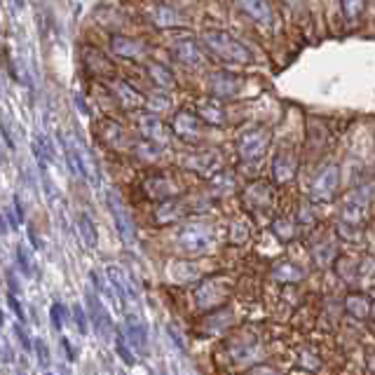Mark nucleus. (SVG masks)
<instances>
[{
	"label": "nucleus",
	"mask_w": 375,
	"mask_h": 375,
	"mask_svg": "<svg viewBox=\"0 0 375 375\" xmlns=\"http://www.w3.org/2000/svg\"><path fill=\"white\" fill-rule=\"evenodd\" d=\"M340 3H343L345 17L350 19V22H354V19H359L361 12H364V3H366V0H340Z\"/></svg>",
	"instance_id": "bb28decb"
},
{
	"label": "nucleus",
	"mask_w": 375,
	"mask_h": 375,
	"mask_svg": "<svg viewBox=\"0 0 375 375\" xmlns=\"http://www.w3.org/2000/svg\"><path fill=\"white\" fill-rule=\"evenodd\" d=\"M209 89H211L213 99H232V96L239 92V78L228 71H218L211 75Z\"/></svg>",
	"instance_id": "6e6552de"
},
{
	"label": "nucleus",
	"mask_w": 375,
	"mask_h": 375,
	"mask_svg": "<svg viewBox=\"0 0 375 375\" xmlns=\"http://www.w3.org/2000/svg\"><path fill=\"white\" fill-rule=\"evenodd\" d=\"M17 261H19V268H22V272L26 277H31L33 275V265H31V258H29V254H26L24 246H17Z\"/></svg>",
	"instance_id": "7c9ffc66"
},
{
	"label": "nucleus",
	"mask_w": 375,
	"mask_h": 375,
	"mask_svg": "<svg viewBox=\"0 0 375 375\" xmlns=\"http://www.w3.org/2000/svg\"><path fill=\"white\" fill-rule=\"evenodd\" d=\"M15 331H17V338H19V343H22V347H24V350H26V352H31V350H33V345H31L29 336H26L24 326H15Z\"/></svg>",
	"instance_id": "e433bc0d"
},
{
	"label": "nucleus",
	"mask_w": 375,
	"mask_h": 375,
	"mask_svg": "<svg viewBox=\"0 0 375 375\" xmlns=\"http://www.w3.org/2000/svg\"><path fill=\"white\" fill-rule=\"evenodd\" d=\"M199 120H204L209 124H216V127L225 122V110L218 103V99H209V101L199 103Z\"/></svg>",
	"instance_id": "a211bd4d"
},
{
	"label": "nucleus",
	"mask_w": 375,
	"mask_h": 375,
	"mask_svg": "<svg viewBox=\"0 0 375 375\" xmlns=\"http://www.w3.org/2000/svg\"><path fill=\"white\" fill-rule=\"evenodd\" d=\"M117 94H120V99H122V103L127 108H138V106H143V96L136 92L134 87H129L127 82H117Z\"/></svg>",
	"instance_id": "5701e85b"
},
{
	"label": "nucleus",
	"mask_w": 375,
	"mask_h": 375,
	"mask_svg": "<svg viewBox=\"0 0 375 375\" xmlns=\"http://www.w3.org/2000/svg\"><path fill=\"white\" fill-rule=\"evenodd\" d=\"M171 52L180 64H188V66L199 64V47L197 43H192V40H178V43H173Z\"/></svg>",
	"instance_id": "dca6fc26"
},
{
	"label": "nucleus",
	"mask_w": 375,
	"mask_h": 375,
	"mask_svg": "<svg viewBox=\"0 0 375 375\" xmlns=\"http://www.w3.org/2000/svg\"><path fill=\"white\" fill-rule=\"evenodd\" d=\"M145 190H148V195L150 197H155V199H171L173 195L178 192V188L171 183L169 178H164V176H159V178H150V180H145Z\"/></svg>",
	"instance_id": "f3484780"
},
{
	"label": "nucleus",
	"mask_w": 375,
	"mask_h": 375,
	"mask_svg": "<svg viewBox=\"0 0 375 375\" xmlns=\"http://www.w3.org/2000/svg\"><path fill=\"white\" fill-rule=\"evenodd\" d=\"M138 129H141V134L148 138L150 143H155V145L169 143V131H166L164 122L157 120L155 115H143L141 120H138Z\"/></svg>",
	"instance_id": "f8f14e48"
},
{
	"label": "nucleus",
	"mask_w": 375,
	"mask_h": 375,
	"mask_svg": "<svg viewBox=\"0 0 375 375\" xmlns=\"http://www.w3.org/2000/svg\"><path fill=\"white\" fill-rule=\"evenodd\" d=\"M171 275L176 282H192V279H197V268L190 265V263H173Z\"/></svg>",
	"instance_id": "a878e982"
},
{
	"label": "nucleus",
	"mask_w": 375,
	"mask_h": 375,
	"mask_svg": "<svg viewBox=\"0 0 375 375\" xmlns=\"http://www.w3.org/2000/svg\"><path fill=\"white\" fill-rule=\"evenodd\" d=\"M106 277H108V282L113 284V289H115L117 298H122V303H124V301H136V298H138V296H136L134 284H131L129 275L124 272L122 268L108 265V268H106Z\"/></svg>",
	"instance_id": "1a4fd4ad"
},
{
	"label": "nucleus",
	"mask_w": 375,
	"mask_h": 375,
	"mask_svg": "<svg viewBox=\"0 0 375 375\" xmlns=\"http://www.w3.org/2000/svg\"><path fill=\"white\" fill-rule=\"evenodd\" d=\"M45 375H52V373H45Z\"/></svg>",
	"instance_id": "ea45409f"
},
{
	"label": "nucleus",
	"mask_w": 375,
	"mask_h": 375,
	"mask_svg": "<svg viewBox=\"0 0 375 375\" xmlns=\"http://www.w3.org/2000/svg\"><path fill=\"white\" fill-rule=\"evenodd\" d=\"M73 317H75V322H78V331L85 336L87 331V317H85V310H82V305H73Z\"/></svg>",
	"instance_id": "72a5a7b5"
},
{
	"label": "nucleus",
	"mask_w": 375,
	"mask_h": 375,
	"mask_svg": "<svg viewBox=\"0 0 375 375\" xmlns=\"http://www.w3.org/2000/svg\"><path fill=\"white\" fill-rule=\"evenodd\" d=\"M5 279H8V287H10L12 294H19V291H22V287H19V282L15 279V275H12V272L5 275Z\"/></svg>",
	"instance_id": "4c0bfd02"
},
{
	"label": "nucleus",
	"mask_w": 375,
	"mask_h": 375,
	"mask_svg": "<svg viewBox=\"0 0 375 375\" xmlns=\"http://www.w3.org/2000/svg\"><path fill=\"white\" fill-rule=\"evenodd\" d=\"M249 237V228L244 223H235L232 225V239L235 242H246Z\"/></svg>",
	"instance_id": "c9c22d12"
},
{
	"label": "nucleus",
	"mask_w": 375,
	"mask_h": 375,
	"mask_svg": "<svg viewBox=\"0 0 375 375\" xmlns=\"http://www.w3.org/2000/svg\"><path fill=\"white\" fill-rule=\"evenodd\" d=\"M110 47H113V52L120 54V57H138V54H141V45H138L136 40L124 38V36L110 38Z\"/></svg>",
	"instance_id": "aec40b11"
},
{
	"label": "nucleus",
	"mask_w": 375,
	"mask_h": 375,
	"mask_svg": "<svg viewBox=\"0 0 375 375\" xmlns=\"http://www.w3.org/2000/svg\"><path fill=\"white\" fill-rule=\"evenodd\" d=\"M50 319H52L54 331H61V329H64V308H61L59 303H54L52 308H50Z\"/></svg>",
	"instance_id": "2f4dec72"
},
{
	"label": "nucleus",
	"mask_w": 375,
	"mask_h": 375,
	"mask_svg": "<svg viewBox=\"0 0 375 375\" xmlns=\"http://www.w3.org/2000/svg\"><path fill=\"white\" fill-rule=\"evenodd\" d=\"M368 202H371V188H359V190H354L352 195L347 197L343 213H340V223H343V228L364 225L366 213H368Z\"/></svg>",
	"instance_id": "20e7f679"
},
{
	"label": "nucleus",
	"mask_w": 375,
	"mask_h": 375,
	"mask_svg": "<svg viewBox=\"0 0 375 375\" xmlns=\"http://www.w3.org/2000/svg\"><path fill=\"white\" fill-rule=\"evenodd\" d=\"M303 268H298L296 263H279V265L272 268V277L277 282H284V284H294V282H301L303 279Z\"/></svg>",
	"instance_id": "6ab92c4d"
},
{
	"label": "nucleus",
	"mask_w": 375,
	"mask_h": 375,
	"mask_svg": "<svg viewBox=\"0 0 375 375\" xmlns=\"http://www.w3.org/2000/svg\"><path fill=\"white\" fill-rule=\"evenodd\" d=\"M272 230H275L277 237L284 239V242L294 237V223H291V221H287V218H279V221H277V223L272 225Z\"/></svg>",
	"instance_id": "cd10ccee"
},
{
	"label": "nucleus",
	"mask_w": 375,
	"mask_h": 375,
	"mask_svg": "<svg viewBox=\"0 0 375 375\" xmlns=\"http://www.w3.org/2000/svg\"><path fill=\"white\" fill-rule=\"evenodd\" d=\"M85 305L89 310V319H92V326L96 329V333H99L103 340H108L110 333H113V319H110V312L106 310V305L101 303L99 291L89 289L85 294Z\"/></svg>",
	"instance_id": "423d86ee"
},
{
	"label": "nucleus",
	"mask_w": 375,
	"mask_h": 375,
	"mask_svg": "<svg viewBox=\"0 0 375 375\" xmlns=\"http://www.w3.org/2000/svg\"><path fill=\"white\" fill-rule=\"evenodd\" d=\"M270 141H272L270 129L265 127L246 129L244 134L239 136V157L244 159V162H256V159H261L268 152Z\"/></svg>",
	"instance_id": "7ed1b4c3"
},
{
	"label": "nucleus",
	"mask_w": 375,
	"mask_h": 375,
	"mask_svg": "<svg viewBox=\"0 0 375 375\" xmlns=\"http://www.w3.org/2000/svg\"><path fill=\"white\" fill-rule=\"evenodd\" d=\"M239 10L246 12L254 22L258 24H270L272 22V10H270L268 0H237Z\"/></svg>",
	"instance_id": "4468645a"
},
{
	"label": "nucleus",
	"mask_w": 375,
	"mask_h": 375,
	"mask_svg": "<svg viewBox=\"0 0 375 375\" xmlns=\"http://www.w3.org/2000/svg\"><path fill=\"white\" fill-rule=\"evenodd\" d=\"M148 73H150V78L155 80V85H159V87L173 85V75L166 71V66H162V64H148Z\"/></svg>",
	"instance_id": "393cba45"
},
{
	"label": "nucleus",
	"mask_w": 375,
	"mask_h": 375,
	"mask_svg": "<svg viewBox=\"0 0 375 375\" xmlns=\"http://www.w3.org/2000/svg\"><path fill=\"white\" fill-rule=\"evenodd\" d=\"M33 347H36V354H38V361H40V366H43V368H47V366H50V352H47V345H45V340H36V345H33Z\"/></svg>",
	"instance_id": "473e14b6"
},
{
	"label": "nucleus",
	"mask_w": 375,
	"mask_h": 375,
	"mask_svg": "<svg viewBox=\"0 0 375 375\" xmlns=\"http://www.w3.org/2000/svg\"><path fill=\"white\" fill-rule=\"evenodd\" d=\"M333 258H336V249H333V244L319 246L315 251V261L319 263V265H329Z\"/></svg>",
	"instance_id": "c756f323"
},
{
	"label": "nucleus",
	"mask_w": 375,
	"mask_h": 375,
	"mask_svg": "<svg viewBox=\"0 0 375 375\" xmlns=\"http://www.w3.org/2000/svg\"><path fill=\"white\" fill-rule=\"evenodd\" d=\"M61 345H64V350H66V359H68V361H75V352H73L71 343H68V340L64 338V340H61Z\"/></svg>",
	"instance_id": "58836bf2"
},
{
	"label": "nucleus",
	"mask_w": 375,
	"mask_h": 375,
	"mask_svg": "<svg viewBox=\"0 0 375 375\" xmlns=\"http://www.w3.org/2000/svg\"><path fill=\"white\" fill-rule=\"evenodd\" d=\"M8 305L12 308V312H15V315H17V319H19V322H24V319H26V315H24V308H22V303L17 301V296L12 294V291L8 294Z\"/></svg>",
	"instance_id": "f704fd0d"
},
{
	"label": "nucleus",
	"mask_w": 375,
	"mask_h": 375,
	"mask_svg": "<svg viewBox=\"0 0 375 375\" xmlns=\"http://www.w3.org/2000/svg\"><path fill=\"white\" fill-rule=\"evenodd\" d=\"M120 333H122V338L129 343L131 350L145 352V347H148V331H145L143 322H138V319H134V317L124 319Z\"/></svg>",
	"instance_id": "9d476101"
},
{
	"label": "nucleus",
	"mask_w": 375,
	"mask_h": 375,
	"mask_svg": "<svg viewBox=\"0 0 375 375\" xmlns=\"http://www.w3.org/2000/svg\"><path fill=\"white\" fill-rule=\"evenodd\" d=\"M202 43L209 47V50L221 57L223 61H230V64H251V52L244 43H239L237 38L230 36L228 31H218V29H206L202 33Z\"/></svg>",
	"instance_id": "f257e3e1"
},
{
	"label": "nucleus",
	"mask_w": 375,
	"mask_h": 375,
	"mask_svg": "<svg viewBox=\"0 0 375 375\" xmlns=\"http://www.w3.org/2000/svg\"><path fill=\"white\" fill-rule=\"evenodd\" d=\"M176 242L185 254H204L213 246V230L206 223H185Z\"/></svg>",
	"instance_id": "f03ea898"
},
{
	"label": "nucleus",
	"mask_w": 375,
	"mask_h": 375,
	"mask_svg": "<svg viewBox=\"0 0 375 375\" xmlns=\"http://www.w3.org/2000/svg\"><path fill=\"white\" fill-rule=\"evenodd\" d=\"M197 305L202 310H211V308H216V305H221L225 301V291H223V284L216 282V279H209V282H204L202 287L197 289Z\"/></svg>",
	"instance_id": "9b49d317"
},
{
	"label": "nucleus",
	"mask_w": 375,
	"mask_h": 375,
	"mask_svg": "<svg viewBox=\"0 0 375 375\" xmlns=\"http://www.w3.org/2000/svg\"><path fill=\"white\" fill-rule=\"evenodd\" d=\"M108 209H110V216L115 221V228H117V232H120L122 242L124 244H134L136 242L134 221H131V213L127 211V206H124L117 192H108Z\"/></svg>",
	"instance_id": "39448f33"
},
{
	"label": "nucleus",
	"mask_w": 375,
	"mask_h": 375,
	"mask_svg": "<svg viewBox=\"0 0 375 375\" xmlns=\"http://www.w3.org/2000/svg\"><path fill=\"white\" fill-rule=\"evenodd\" d=\"M272 173L277 183H289L296 173V157L291 152H279L272 162Z\"/></svg>",
	"instance_id": "2eb2a0df"
},
{
	"label": "nucleus",
	"mask_w": 375,
	"mask_h": 375,
	"mask_svg": "<svg viewBox=\"0 0 375 375\" xmlns=\"http://www.w3.org/2000/svg\"><path fill=\"white\" fill-rule=\"evenodd\" d=\"M173 131L183 138H188V141H197L199 136V117L188 113V110H180V113L173 117Z\"/></svg>",
	"instance_id": "ddd939ff"
},
{
	"label": "nucleus",
	"mask_w": 375,
	"mask_h": 375,
	"mask_svg": "<svg viewBox=\"0 0 375 375\" xmlns=\"http://www.w3.org/2000/svg\"><path fill=\"white\" fill-rule=\"evenodd\" d=\"M345 310L350 312L352 317L364 319V317H368V312H371V301H368L366 296L352 294V296H347V301H345Z\"/></svg>",
	"instance_id": "412c9836"
},
{
	"label": "nucleus",
	"mask_w": 375,
	"mask_h": 375,
	"mask_svg": "<svg viewBox=\"0 0 375 375\" xmlns=\"http://www.w3.org/2000/svg\"><path fill=\"white\" fill-rule=\"evenodd\" d=\"M338 183H340L338 166L336 164L324 166V169L317 173L315 183H312V199H317V202H329V199L336 195Z\"/></svg>",
	"instance_id": "0eeeda50"
},
{
	"label": "nucleus",
	"mask_w": 375,
	"mask_h": 375,
	"mask_svg": "<svg viewBox=\"0 0 375 375\" xmlns=\"http://www.w3.org/2000/svg\"><path fill=\"white\" fill-rule=\"evenodd\" d=\"M183 216V206L178 202H173V199H166V202L157 209V221L159 223H173L176 218Z\"/></svg>",
	"instance_id": "b1692460"
},
{
	"label": "nucleus",
	"mask_w": 375,
	"mask_h": 375,
	"mask_svg": "<svg viewBox=\"0 0 375 375\" xmlns=\"http://www.w3.org/2000/svg\"><path fill=\"white\" fill-rule=\"evenodd\" d=\"M115 352L120 354V359H122V361H124V364H127V366H134V364H136V357H134V352H131L129 347L124 345V338H122V336L115 340Z\"/></svg>",
	"instance_id": "c85d7f7f"
},
{
	"label": "nucleus",
	"mask_w": 375,
	"mask_h": 375,
	"mask_svg": "<svg viewBox=\"0 0 375 375\" xmlns=\"http://www.w3.org/2000/svg\"><path fill=\"white\" fill-rule=\"evenodd\" d=\"M78 230H80L82 242H85V246L87 249H94L96 242H99V237H96V228L92 223V218H89L85 211H82L80 216H78Z\"/></svg>",
	"instance_id": "4be33fe9"
}]
</instances>
